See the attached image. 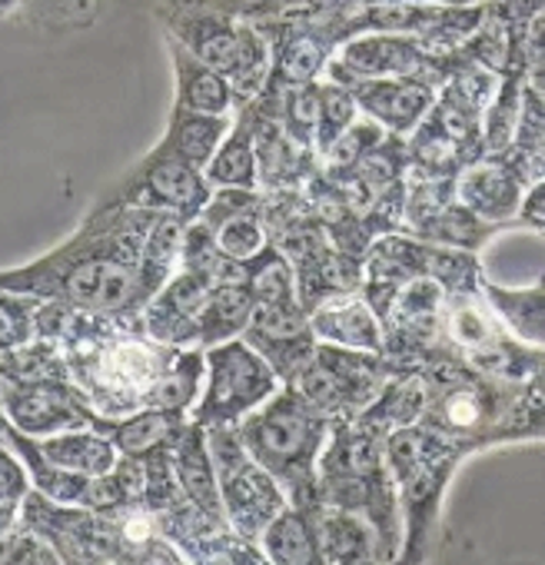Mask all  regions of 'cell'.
I'll return each instance as SVG.
<instances>
[{
	"label": "cell",
	"instance_id": "cell-1",
	"mask_svg": "<svg viewBox=\"0 0 545 565\" xmlns=\"http://www.w3.org/2000/svg\"><path fill=\"white\" fill-rule=\"evenodd\" d=\"M157 220L160 210L104 196L71 239L28 266L8 269L4 290L64 300L90 317L140 320L160 290L143 269Z\"/></svg>",
	"mask_w": 545,
	"mask_h": 565
},
{
	"label": "cell",
	"instance_id": "cell-2",
	"mask_svg": "<svg viewBox=\"0 0 545 565\" xmlns=\"http://www.w3.org/2000/svg\"><path fill=\"white\" fill-rule=\"evenodd\" d=\"M157 21L167 38L229 77L239 107L269 87L272 47L246 18V0H157Z\"/></svg>",
	"mask_w": 545,
	"mask_h": 565
},
{
	"label": "cell",
	"instance_id": "cell-3",
	"mask_svg": "<svg viewBox=\"0 0 545 565\" xmlns=\"http://www.w3.org/2000/svg\"><path fill=\"white\" fill-rule=\"evenodd\" d=\"M320 502L363 512L380 532L383 562L399 558L406 525L399 486L386 459V436L370 433L356 419H336L320 459Z\"/></svg>",
	"mask_w": 545,
	"mask_h": 565
},
{
	"label": "cell",
	"instance_id": "cell-4",
	"mask_svg": "<svg viewBox=\"0 0 545 565\" xmlns=\"http://www.w3.org/2000/svg\"><path fill=\"white\" fill-rule=\"evenodd\" d=\"M336 419L317 409L293 383L236 423L249 456L287 489L293 505H320V459Z\"/></svg>",
	"mask_w": 545,
	"mask_h": 565
},
{
	"label": "cell",
	"instance_id": "cell-5",
	"mask_svg": "<svg viewBox=\"0 0 545 565\" xmlns=\"http://www.w3.org/2000/svg\"><path fill=\"white\" fill-rule=\"evenodd\" d=\"M466 452L469 449L462 443L426 423L399 426L386 436V459L403 499V562H423L429 555L426 545L439 522L446 486Z\"/></svg>",
	"mask_w": 545,
	"mask_h": 565
},
{
	"label": "cell",
	"instance_id": "cell-6",
	"mask_svg": "<svg viewBox=\"0 0 545 565\" xmlns=\"http://www.w3.org/2000/svg\"><path fill=\"white\" fill-rule=\"evenodd\" d=\"M284 390L280 373L243 337L206 350V376L190 419L200 426H236Z\"/></svg>",
	"mask_w": 545,
	"mask_h": 565
},
{
	"label": "cell",
	"instance_id": "cell-7",
	"mask_svg": "<svg viewBox=\"0 0 545 565\" xmlns=\"http://www.w3.org/2000/svg\"><path fill=\"white\" fill-rule=\"evenodd\" d=\"M206 439H210L220 495H223V512H226L229 525L236 532H243L246 539L259 542L263 529L290 505L287 489L280 486L277 476L263 469L249 456L236 426H210Z\"/></svg>",
	"mask_w": 545,
	"mask_h": 565
},
{
	"label": "cell",
	"instance_id": "cell-8",
	"mask_svg": "<svg viewBox=\"0 0 545 565\" xmlns=\"http://www.w3.org/2000/svg\"><path fill=\"white\" fill-rule=\"evenodd\" d=\"M393 370L396 366L386 360V353L350 350L320 340L313 360L300 370L293 386L327 416L356 419L386 390Z\"/></svg>",
	"mask_w": 545,
	"mask_h": 565
},
{
	"label": "cell",
	"instance_id": "cell-9",
	"mask_svg": "<svg viewBox=\"0 0 545 565\" xmlns=\"http://www.w3.org/2000/svg\"><path fill=\"white\" fill-rule=\"evenodd\" d=\"M213 196V183L206 180V170L167 153L163 147L150 150L137 170H130L110 193L107 200L130 203V206H147L160 213H177L186 220H200Z\"/></svg>",
	"mask_w": 545,
	"mask_h": 565
},
{
	"label": "cell",
	"instance_id": "cell-10",
	"mask_svg": "<svg viewBox=\"0 0 545 565\" xmlns=\"http://www.w3.org/2000/svg\"><path fill=\"white\" fill-rule=\"evenodd\" d=\"M4 419L21 433L44 439L67 429H87L100 423V413L84 396L74 380H41V383H0Z\"/></svg>",
	"mask_w": 545,
	"mask_h": 565
},
{
	"label": "cell",
	"instance_id": "cell-11",
	"mask_svg": "<svg viewBox=\"0 0 545 565\" xmlns=\"http://www.w3.org/2000/svg\"><path fill=\"white\" fill-rule=\"evenodd\" d=\"M243 340L269 360L284 383H293L320 347L310 310L303 303H256Z\"/></svg>",
	"mask_w": 545,
	"mask_h": 565
},
{
	"label": "cell",
	"instance_id": "cell-12",
	"mask_svg": "<svg viewBox=\"0 0 545 565\" xmlns=\"http://www.w3.org/2000/svg\"><path fill=\"white\" fill-rule=\"evenodd\" d=\"M327 77L346 84L360 110L399 137L413 134L429 117L439 97V87L416 77H350L340 71H327Z\"/></svg>",
	"mask_w": 545,
	"mask_h": 565
},
{
	"label": "cell",
	"instance_id": "cell-13",
	"mask_svg": "<svg viewBox=\"0 0 545 565\" xmlns=\"http://www.w3.org/2000/svg\"><path fill=\"white\" fill-rule=\"evenodd\" d=\"M213 287V279L180 266L143 307V330L167 347H200V323Z\"/></svg>",
	"mask_w": 545,
	"mask_h": 565
},
{
	"label": "cell",
	"instance_id": "cell-14",
	"mask_svg": "<svg viewBox=\"0 0 545 565\" xmlns=\"http://www.w3.org/2000/svg\"><path fill=\"white\" fill-rule=\"evenodd\" d=\"M525 186L528 183L505 157H485L469 163L456 177V200L466 203L485 223L502 226L509 220H519Z\"/></svg>",
	"mask_w": 545,
	"mask_h": 565
},
{
	"label": "cell",
	"instance_id": "cell-15",
	"mask_svg": "<svg viewBox=\"0 0 545 565\" xmlns=\"http://www.w3.org/2000/svg\"><path fill=\"white\" fill-rule=\"evenodd\" d=\"M163 41H167V54L173 64V84H177L173 104L186 107V110H200V114L229 117L239 107L229 77L223 71L210 67L206 61H200L180 41H173V38H163Z\"/></svg>",
	"mask_w": 545,
	"mask_h": 565
},
{
	"label": "cell",
	"instance_id": "cell-16",
	"mask_svg": "<svg viewBox=\"0 0 545 565\" xmlns=\"http://www.w3.org/2000/svg\"><path fill=\"white\" fill-rule=\"evenodd\" d=\"M313 330L323 343H336V347H350V350H373V353H386V330L380 313L370 307V300L360 294L350 297H336L323 307H317L310 313Z\"/></svg>",
	"mask_w": 545,
	"mask_h": 565
},
{
	"label": "cell",
	"instance_id": "cell-17",
	"mask_svg": "<svg viewBox=\"0 0 545 565\" xmlns=\"http://www.w3.org/2000/svg\"><path fill=\"white\" fill-rule=\"evenodd\" d=\"M259 548H263L266 562H277V565H323L320 505H293L290 502L263 529Z\"/></svg>",
	"mask_w": 545,
	"mask_h": 565
},
{
	"label": "cell",
	"instance_id": "cell-18",
	"mask_svg": "<svg viewBox=\"0 0 545 565\" xmlns=\"http://www.w3.org/2000/svg\"><path fill=\"white\" fill-rule=\"evenodd\" d=\"M186 426L190 416L173 409H137L127 416H100L97 423V429L107 433L124 456H140V459L160 449H173Z\"/></svg>",
	"mask_w": 545,
	"mask_h": 565
},
{
	"label": "cell",
	"instance_id": "cell-19",
	"mask_svg": "<svg viewBox=\"0 0 545 565\" xmlns=\"http://www.w3.org/2000/svg\"><path fill=\"white\" fill-rule=\"evenodd\" d=\"M320 552L323 565H360L383 562L376 525L353 509H336L320 502Z\"/></svg>",
	"mask_w": 545,
	"mask_h": 565
},
{
	"label": "cell",
	"instance_id": "cell-20",
	"mask_svg": "<svg viewBox=\"0 0 545 565\" xmlns=\"http://www.w3.org/2000/svg\"><path fill=\"white\" fill-rule=\"evenodd\" d=\"M8 28H24L41 38H67L94 24L97 0H0Z\"/></svg>",
	"mask_w": 545,
	"mask_h": 565
},
{
	"label": "cell",
	"instance_id": "cell-21",
	"mask_svg": "<svg viewBox=\"0 0 545 565\" xmlns=\"http://www.w3.org/2000/svg\"><path fill=\"white\" fill-rule=\"evenodd\" d=\"M429 249L432 243L416 233H386L370 243L363 282H386V287H406V282L429 276Z\"/></svg>",
	"mask_w": 545,
	"mask_h": 565
},
{
	"label": "cell",
	"instance_id": "cell-22",
	"mask_svg": "<svg viewBox=\"0 0 545 565\" xmlns=\"http://www.w3.org/2000/svg\"><path fill=\"white\" fill-rule=\"evenodd\" d=\"M229 130H233V117L200 114V110H186V107H177L173 104L170 120H167V134H163L160 147L167 153H173V157H180V160L206 170Z\"/></svg>",
	"mask_w": 545,
	"mask_h": 565
},
{
	"label": "cell",
	"instance_id": "cell-23",
	"mask_svg": "<svg viewBox=\"0 0 545 565\" xmlns=\"http://www.w3.org/2000/svg\"><path fill=\"white\" fill-rule=\"evenodd\" d=\"M173 459H177V472H180L186 499L196 502L200 509H206L210 515L226 519L220 479H216V466H213V452H210V439H206V426L190 419V426L183 429V436L173 446Z\"/></svg>",
	"mask_w": 545,
	"mask_h": 565
},
{
	"label": "cell",
	"instance_id": "cell-24",
	"mask_svg": "<svg viewBox=\"0 0 545 565\" xmlns=\"http://www.w3.org/2000/svg\"><path fill=\"white\" fill-rule=\"evenodd\" d=\"M482 297L515 340L545 350V273L532 287H495L485 279Z\"/></svg>",
	"mask_w": 545,
	"mask_h": 565
},
{
	"label": "cell",
	"instance_id": "cell-25",
	"mask_svg": "<svg viewBox=\"0 0 545 565\" xmlns=\"http://www.w3.org/2000/svg\"><path fill=\"white\" fill-rule=\"evenodd\" d=\"M34 439V436H31ZM38 449L44 452V459L64 466V469H74V472H84V476H107L117 469L120 462V449L117 443L100 433L97 426H87V429H67V433H54V436H44V439H34Z\"/></svg>",
	"mask_w": 545,
	"mask_h": 565
},
{
	"label": "cell",
	"instance_id": "cell-26",
	"mask_svg": "<svg viewBox=\"0 0 545 565\" xmlns=\"http://www.w3.org/2000/svg\"><path fill=\"white\" fill-rule=\"evenodd\" d=\"M256 310L253 290L246 287V279H226L216 282L210 303L203 310V323H200V347L210 350L216 343L236 340L243 337V330L249 327V317Z\"/></svg>",
	"mask_w": 545,
	"mask_h": 565
},
{
	"label": "cell",
	"instance_id": "cell-27",
	"mask_svg": "<svg viewBox=\"0 0 545 565\" xmlns=\"http://www.w3.org/2000/svg\"><path fill=\"white\" fill-rule=\"evenodd\" d=\"M206 180L216 186H246V190H259V153H256V134H253V120L243 114L239 120H233V130L226 134V140L220 143L216 157L206 167Z\"/></svg>",
	"mask_w": 545,
	"mask_h": 565
},
{
	"label": "cell",
	"instance_id": "cell-28",
	"mask_svg": "<svg viewBox=\"0 0 545 565\" xmlns=\"http://www.w3.org/2000/svg\"><path fill=\"white\" fill-rule=\"evenodd\" d=\"M409 230L429 243H439V246H462V249H479L499 226L495 223H485L482 216H475L466 203L452 200L449 206L409 223Z\"/></svg>",
	"mask_w": 545,
	"mask_h": 565
},
{
	"label": "cell",
	"instance_id": "cell-29",
	"mask_svg": "<svg viewBox=\"0 0 545 565\" xmlns=\"http://www.w3.org/2000/svg\"><path fill=\"white\" fill-rule=\"evenodd\" d=\"M243 266H246V287L253 290L256 303H300L297 266L277 243H269Z\"/></svg>",
	"mask_w": 545,
	"mask_h": 565
},
{
	"label": "cell",
	"instance_id": "cell-30",
	"mask_svg": "<svg viewBox=\"0 0 545 565\" xmlns=\"http://www.w3.org/2000/svg\"><path fill=\"white\" fill-rule=\"evenodd\" d=\"M429 276L446 290V297H482L485 273L475 249L462 246H439L429 249Z\"/></svg>",
	"mask_w": 545,
	"mask_h": 565
},
{
	"label": "cell",
	"instance_id": "cell-31",
	"mask_svg": "<svg viewBox=\"0 0 545 565\" xmlns=\"http://www.w3.org/2000/svg\"><path fill=\"white\" fill-rule=\"evenodd\" d=\"M363 117L353 90L333 77H323V117H320V130H317V153L323 157L356 120Z\"/></svg>",
	"mask_w": 545,
	"mask_h": 565
},
{
	"label": "cell",
	"instance_id": "cell-32",
	"mask_svg": "<svg viewBox=\"0 0 545 565\" xmlns=\"http://www.w3.org/2000/svg\"><path fill=\"white\" fill-rule=\"evenodd\" d=\"M64 555L54 542L28 522H14L0 532V565H61Z\"/></svg>",
	"mask_w": 545,
	"mask_h": 565
},
{
	"label": "cell",
	"instance_id": "cell-33",
	"mask_svg": "<svg viewBox=\"0 0 545 565\" xmlns=\"http://www.w3.org/2000/svg\"><path fill=\"white\" fill-rule=\"evenodd\" d=\"M31 492H34V479L28 462L11 446H4V452H0V532L21 519Z\"/></svg>",
	"mask_w": 545,
	"mask_h": 565
},
{
	"label": "cell",
	"instance_id": "cell-34",
	"mask_svg": "<svg viewBox=\"0 0 545 565\" xmlns=\"http://www.w3.org/2000/svg\"><path fill=\"white\" fill-rule=\"evenodd\" d=\"M38 307L41 297L4 290L0 297V347L18 350L38 340Z\"/></svg>",
	"mask_w": 545,
	"mask_h": 565
},
{
	"label": "cell",
	"instance_id": "cell-35",
	"mask_svg": "<svg viewBox=\"0 0 545 565\" xmlns=\"http://www.w3.org/2000/svg\"><path fill=\"white\" fill-rule=\"evenodd\" d=\"M180 502H186L180 472H177V459L173 449H160L153 456H147V489H143V505L150 512H170Z\"/></svg>",
	"mask_w": 545,
	"mask_h": 565
},
{
	"label": "cell",
	"instance_id": "cell-36",
	"mask_svg": "<svg viewBox=\"0 0 545 565\" xmlns=\"http://www.w3.org/2000/svg\"><path fill=\"white\" fill-rule=\"evenodd\" d=\"M263 213H243V216H233V220H226V223H220L213 230L220 249L229 259L246 263V259H253L256 253H263L269 246V226H266V216Z\"/></svg>",
	"mask_w": 545,
	"mask_h": 565
},
{
	"label": "cell",
	"instance_id": "cell-37",
	"mask_svg": "<svg viewBox=\"0 0 545 565\" xmlns=\"http://www.w3.org/2000/svg\"><path fill=\"white\" fill-rule=\"evenodd\" d=\"M266 210V200L256 193V190H246V186H216L206 210L200 213L203 223H210L213 230L233 216H243V213H263Z\"/></svg>",
	"mask_w": 545,
	"mask_h": 565
},
{
	"label": "cell",
	"instance_id": "cell-38",
	"mask_svg": "<svg viewBox=\"0 0 545 565\" xmlns=\"http://www.w3.org/2000/svg\"><path fill=\"white\" fill-rule=\"evenodd\" d=\"M519 220H522V223H528V226H545V173L525 186Z\"/></svg>",
	"mask_w": 545,
	"mask_h": 565
}]
</instances>
